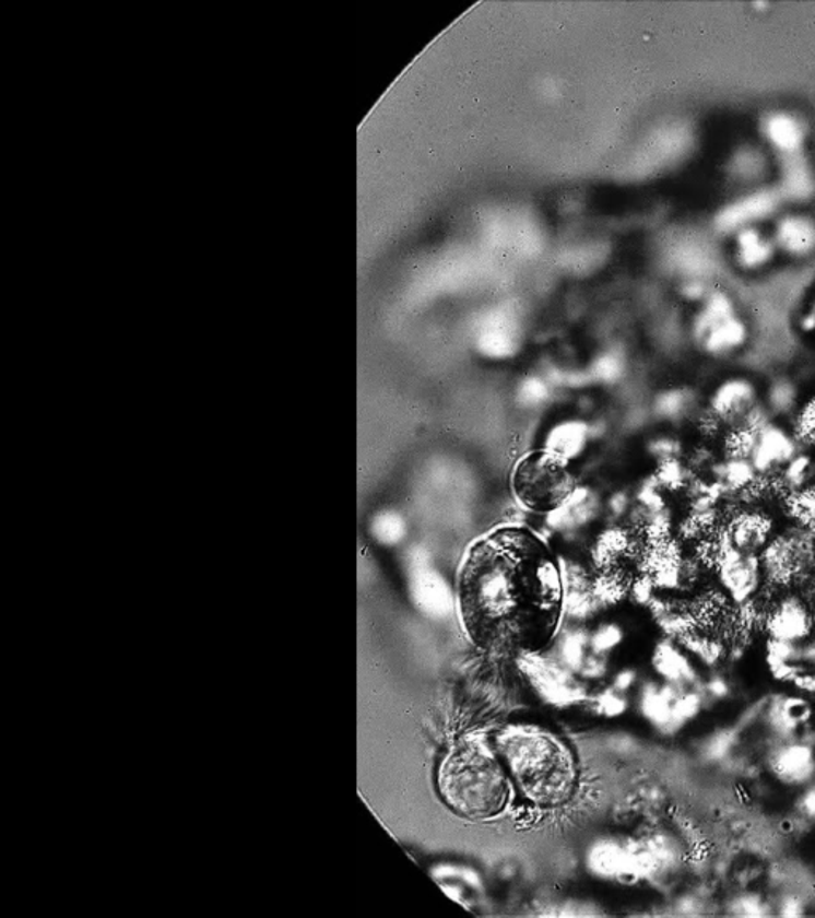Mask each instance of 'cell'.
I'll return each mask as SVG.
<instances>
[{
    "label": "cell",
    "instance_id": "cell-7",
    "mask_svg": "<svg viewBox=\"0 0 815 918\" xmlns=\"http://www.w3.org/2000/svg\"><path fill=\"white\" fill-rule=\"evenodd\" d=\"M757 405L755 386L744 378H731L713 392L709 410L722 423L736 427L745 423Z\"/></svg>",
    "mask_w": 815,
    "mask_h": 918
},
{
    "label": "cell",
    "instance_id": "cell-5",
    "mask_svg": "<svg viewBox=\"0 0 815 918\" xmlns=\"http://www.w3.org/2000/svg\"><path fill=\"white\" fill-rule=\"evenodd\" d=\"M695 333L707 353L728 354L747 339V327L737 318L733 302L722 292L710 294L695 322Z\"/></svg>",
    "mask_w": 815,
    "mask_h": 918
},
{
    "label": "cell",
    "instance_id": "cell-1",
    "mask_svg": "<svg viewBox=\"0 0 815 918\" xmlns=\"http://www.w3.org/2000/svg\"><path fill=\"white\" fill-rule=\"evenodd\" d=\"M463 628L480 648L535 652L555 635L563 584L555 558L524 528H501L472 545L459 574Z\"/></svg>",
    "mask_w": 815,
    "mask_h": 918
},
{
    "label": "cell",
    "instance_id": "cell-8",
    "mask_svg": "<svg viewBox=\"0 0 815 918\" xmlns=\"http://www.w3.org/2000/svg\"><path fill=\"white\" fill-rule=\"evenodd\" d=\"M761 134L780 158L800 155L807 136L806 121L789 110H772L761 118Z\"/></svg>",
    "mask_w": 815,
    "mask_h": 918
},
{
    "label": "cell",
    "instance_id": "cell-18",
    "mask_svg": "<svg viewBox=\"0 0 815 918\" xmlns=\"http://www.w3.org/2000/svg\"><path fill=\"white\" fill-rule=\"evenodd\" d=\"M803 810L806 815L814 816L815 819V788L804 795Z\"/></svg>",
    "mask_w": 815,
    "mask_h": 918
},
{
    "label": "cell",
    "instance_id": "cell-12",
    "mask_svg": "<svg viewBox=\"0 0 815 918\" xmlns=\"http://www.w3.org/2000/svg\"><path fill=\"white\" fill-rule=\"evenodd\" d=\"M772 768L780 780L790 785H803L813 778L815 760L813 750L803 743L780 748L772 760Z\"/></svg>",
    "mask_w": 815,
    "mask_h": 918
},
{
    "label": "cell",
    "instance_id": "cell-14",
    "mask_svg": "<svg viewBox=\"0 0 815 918\" xmlns=\"http://www.w3.org/2000/svg\"><path fill=\"white\" fill-rule=\"evenodd\" d=\"M776 243L790 256H810L815 250V222L806 215H787L778 224Z\"/></svg>",
    "mask_w": 815,
    "mask_h": 918
},
{
    "label": "cell",
    "instance_id": "cell-3",
    "mask_svg": "<svg viewBox=\"0 0 815 918\" xmlns=\"http://www.w3.org/2000/svg\"><path fill=\"white\" fill-rule=\"evenodd\" d=\"M494 745L529 801L542 807L569 801L577 777L574 757L552 733L539 727H507Z\"/></svg>",
    "mask_w": 815,
    "mask_h": 918
},
{
    "label": "cell",
    "instance_id": "cell-11",
    "mask_svg": "<svg viewBox=\"0 0 815 918\" xmlns=\"http://www.w3.org/2000/svg\"><path fill=\"white\" fill-rule=\"evenodd\" d=\"M778 193L782 201H806L815 191V176L803 153L782 158Z\"/></svg>",
    "mask_w": 815,
    "mask_h": 918
},
{
    "label": "cell",
    "instance_id": "cell-16",
    "mask_svg": "<svg viewBox=\"0 0 815 918\" xmlns=\"http://www.w3.org/2000/svg\"><path fill=\"white\" fill-rule=\"evenodd\" d=\"M731 173L734 177H740L741 180H751L760 176L763 168H765V158L761 153L755 149L745 148L740 152L734 153L731 160Z\"/></svg>",
    "mask_w": 815,
    "mask_h": 918
},
{
    "label": "cell",
    "instance_id": "cell-4",
    "mask_svg": "<svg viewBox=\"0 0 815 918\" xmlns=\"http://www.w3.org/2000/svg\"><path fill=\"white\" fill-rule=\"evenodd\" d=\"M569 483L563 462L548 455L525 459L515 475V489L522 503L539 510L556 507L569 493Z\"/></svg>",
    "mask_w": 815,
    "mask_h": 918
},
{
    "label": "cell",
    "instance_id": "cell-6",
    "mask_svg": "<svg viewBox=\"0 0 815 918\" xmlns=\"http://www.w3.org/2000/svg\"><path fill=\"white\" fill-rule=\"evenodd\" d=\"M782 198L778 190L761 189L751 191L720 210L713 225L722 233H740L752 228L757 222L765 221L778 212Z\"/></svg>",
    "mask_w": 815,
    "mask_h": 918
},
{
    "label": "cell",
    "instance_id": "cell-17",
    "mask_svg": "<svg viewBox=\"0 0 815 918\" xmlns=\"http://www.w3.org/2000/svg\"><path fill=\"white\" fill-rule=\"evenodd\" d=\"M796 439L815 445V398L800 410L795 424Z\"/></svg>",
    "mask_w": 815,
    "mask_h": 918
},
{
    "label": "cell",
    "instance_id": "cell-2",
    "mask_svg": "<svg viewBox=\"0 0 815 918\" xmlns=\"http://www.w3.org/2000/svg\"><path fill=\"white\" fill-rule=\"evenodd\" d=\"M438 791L446 805L470 820L494 819L510 796L507 767L484 735L456 742L438 768Z\"/></svg>",
    "mask_w": 815,
    "mask_h": 918
},
{
    "label": "cell",
    "instance_id": "cell-13",
    "mask_svg": "<svg viewBox=\"0 0 815 918\" xmlns=\"http://www.w3.org/2000/svg\"><path fill=\"white\" fill-rule=\"evenodd\" d=\"M769 631L779 642L793 643L804 638L810 633V612L804 610L801 601L795 598H787L786 601L776 607L768 619Z\"/></svg>",
    "mask_w": 815,
    "mask_h": 918
},
{
    "label": "cell",
    "instance_id": "cell-9",
    "mask_svg": "<svg viewBox=\"0 0 815 918\" xmlns=\"http://www.w3.org/2000/svg\"><path fill=\"white\" fill-rule=\"evenodd\" d=\"M771 520L760 513H741L731 518L724 536L736 551L757 554L771 534Z\"/></svg>",
    "mask_w": 815,
    "mask_h": 918
},
{
    "label": "cell",
    "instance_id": "cell-10",
    "mask_svg": "<svg viewBox=\"0 0 815 918\" xmlns=\"http://www.w3.org/2000/svg\"><path fill=\"white\" fill-rule=\"evenodd\" d=\"M795 459V442L779 427L765 426L758 434L751 462L757 472H769Z\"/></svg>",
    "mask_w": 815,
    "mask_h": 918
},
{
    "label": "cell",
    "instance_id": "cell-15",
    "mask_svg": "<svg viewBox=\"0 0 815 918\" xmlns=\"http://www.w3.org/2000/svg\"><path fill=\"white\" fill-rule=\"evenodd\" d=\"M775 257V245L754 227L737 233V262L745 270L768 266Z\"/></svg>",
    "mask_w": 815,
    "mask_h": 918
}]
</instances>
